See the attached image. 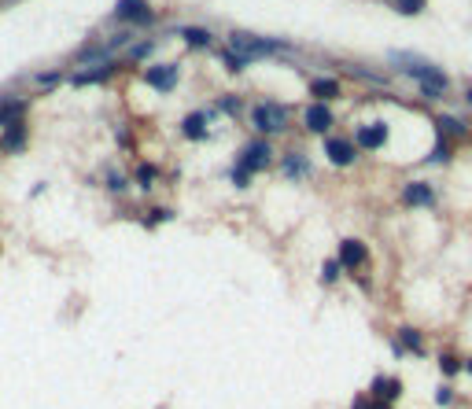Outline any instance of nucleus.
Here are the masks:
<instances>
[{"label": "nucleus", "instance_id": "nucleus-1", "mask_svg": "<svg viewBox=\"0 0 472 409\" xmlns=\"http://www.w3.org/2000/svg\"><path fill=\"white\" fill-rule=\"evenodd\" d=\"M399 67H406L414 78H417V85H421V93L428 96V100H439L446 89H450V81H446V74L443 71H436L432 63H421V59H410V56H391Z\"/></svg>", "mask_w": 472, "mask_h": 409}, {"label": "nucleus", "instance_id": "nucleus-2", "mask_svg": "<svg viewBox=\"0 0 472 409\" xmlns=\"http://www.w3.org/2000/svg\"><path fill=\"white\" fill-rule=\"evenodd\" d=\"M229 45L236 48L240 59H251V56H270V52H281L284 41H273V37H259V33H247V30H232L229 33Z\"/></svg>", "mask_w": 472, "mask_h": 409}, {"label": "nucleus", "instance_id": "nucleus-3", "mask_svg": "<svg viewBox=\"0 0 472 409\" xmlns=\"http://www.w3.org/2000/svg\"><path fill=\"white\" fill-rule=\"evenodd\" d=\"M251 122H255L259 133H281L288 125V107L284 103H259L251 111Z\"/></svg>", "mask_w": 472, "mask_h": 409}, {"label": "nucleus", "instance_id": "nucleus-4", "mask_svg": "<svg viewBox=\"0 0 472 409\" xmlns=\"http://www.w3.org/2000/svg\"><path fill=\"white\" fill-rule=\"evenodd\" d=\"M115 19H118V23L148 26V23H155V11L148 8L144 0H118V4H115Z\"/></svg>", "mask_w": 472, "mask_h": 409}, {"label": "nucleus", "instance_id": "nucleus-5", "mask_svg": "<svg viewBox=\"0 0 472 409\" xmlns=\"http://www.w3.org/2000/svg\"><path fill=\"white\" fill-rule=\"evenodd\" d=\"M270 159H273L270 144H266V140H255V144L244 147V155H240V162H236V170H244V174H255V170H266Z\"/></svg>", "mask_w": 472, "mask_h": 409}, {"label": "nucleus", "instance_id": "nucleus-6", "mask_svg": "<svg viewBox=\"0 0 472 409\" xmlns=\"http://www.w3.org/2000/svg\"><path fill=\"white\" fill-rule=\"evenodd\" d=\"M399 395H402V383L395 380V376H376L373 380V402L376 405H391V402H399Z\"/></svg>", "mask_w": 472, "mask_h": 409}, {"label": "nucleus", "instance_id": "nucleus-7", "mask_svg": "<svg viewBox=\"0 0 472 409\" xmlns=\"http://www.w3.org/2000/svg\"><path fill=\"white\" fill-rule=\"evenodd\" d=\"M178 67H174V63H170V67H148L144 71V81L148 85H152V89H159V93H170V89H174V85H178Z\"/></svg>", "mask_w": 472, "mask_h": 409}, {"label": "nucleus", "instance_id": "nucleus-8", "mask_svg": "<svg viewBox=\"0 0 472 409\" xmlns=\"http://www.w3.org/2000/svg\"><path fill=\"white\" fill-rule=\"evenodd\" d=\"M303 122H307L310 133H321V137H325L329 129H332V111L317 100V103H310V107H307V118H303Z\"/></svg>", "mask_w": 472, "mask_h": 409}, {"label": "nucleus", "instance_id": "nucleus-9", "mask_svg": "<svg viewBox=\"0 0 472 409\" xmlns=\"http://www.w3.org/2000/svg\"><path fill=\"white\" fill-rule=\"evenodd\" d=\"M325 155L332 159V166H351L354 162V144L343 137H325Z\"/></svg>", "mask_w": 472, "mask_h": 409}, {"label": "nucleus", "instance_id": "nucleus-10", "mask_svg": "<svg viewBox=\"0 0 472 409\" xmlns=\"http://www.w3.org/2000/svg\"><path fill=\"white\" fill-rule=\"evenodd\" d=\"M388 133H391L388 122H373V125H361L354 137H358L361 147H384V144H388Z\"/></svg>", "mask_w": 472, "mask_h": 409}, {"label": "nucleus", "instance_id": "nucleus-11", "mask_svg": "<svg viewBox=\"0 0 472 409\" xmlns=\"http://www.w3.org/2000/svg\"><path fill=\"white\" fill-rule=\"evenodd\" d=\"M369 258V247L361 244V240H343L339 244V266H347V269H354V266H361Z\"/></svg>", "mask_w": 472, "mask_h": 409}, {"label": "nucleus", "instance_id": "nucleus-12", "mask_svg": "<svg viewBox=\"0 0 472 409\" xmlns=\"http://www.w3.org/2000/svg\"><path fill=\"white\" fill-rule=\"evenodd\" d=\"M181 133L188 140H203L207 137V111H192L185 122H181Z\"/></svg>", "mask_w": 472, "mask_h": 409}, {"label": "nucleus", "instance_id": "nucleus-13", "mask_svg": "<svg viewBox=\"0 0 472 409\" xmlns=\"http://www.w3.org/2000/svg\"><path fill=\"white\" fill-rule=\"evenodd\" d=\"M402 200L410 203V207H432L436 203V196H432V188H428V185H406L402 188Z\"/></svg>", "mask_w": 472, "mask_h": 409}, {"label": "nucleus", "instance_id": "nucleus-14", "mask_svg": "<svg viewBox=\"0 0 472 409\" xmlns=\"http://www.w3.org/2000/svg\"><path fill=\"white\" fill-rule=\"evenodd\" d=\"M436 129H439V137H450V140H465V137H468L465 122L450 118V115H439V118H436Z\"/></svg>", "mask_w": 472, "mask_h": 409}, {"label": "nucleus", "instance_id": "nucleus-15", "mask_svg": "<svg viewBox=\"0 0 472 409\" xmlns=\"http://www.w3.org/2000/svg\"><path fill=\"white\" fill-rule=\"evenodd\" d=\"M115 74V67H111V63H107V67H93V71H78L74 78H71V85H78V89H81V85H96V81H107V78H111Z\"/></svg>", "mask_w": 472, "mask_h": 409}, {"label": "nucleus", "instance_id": "nucleus-16", "mask_svg": "<svg viewBox=\"0 0 472 409\" xmlns=\"http://www.w3.org/2000/svg\"><path fill=\"white\" fill-rule=\"evenodd\" d=\"M395 351H399V354H402V351H414V354H421V351H424L421 332H417V328H399V343H395Z\"/></svg>", "mask_w": 472, "mask_h": 409}, {"label": "nucleus", "instance_id": "nucleus-17", "mask_svg": "<svg viewBox=\"0 0 472 409\" xmlns=\"http://www.w3.org/2000/svg\"><path fill=\"white\" fill-rule=\"evenodd\" d=\"M26 111V100H4L0 103V125H11L15 118H23Z\"/></svg>", "mask_w": 472, "mask_h": 409}, {"label": "nucleus", "instance_id": "nucleus-18", "mask_svg": "<svg viewBox=\"0 0 472 409\" xmlns=\"http://www.w3.org/2000/svg\"><path fill=\"white\" fill-rule=\"evenodd\" d=\"M181 37L188 41L192 48H210V41H214V37H210V30H200V26H185V30H181Z\"/></svg>", "mask_w": 472, "mask_h": 409}, {"label": "nucleus", "instance_id": "nucleus-19", "mask_svg": "<svg viewBox=\"0 0 472 409\" xmlns=\"http://www.w3.org/2000/svg\"><path fill=\"white\" fill-rule=\"evenodd\" d=\"M314 96H321V100H332V96H339V81H332V78H314Z\"/></svg>", "mask_w": 472, "mask_h": 409}, {"label": "nucleus", "instance_id": "nucleus-20", "mask_svg": "<svg viewBox=\"0 0 472 409\" xmlns=\"http://www.w3.org/2000/svg\"><path fill=\"white\" fill-rule=\"evenodd\" d=\"M23 144H26V129H23V125H8L4 147H8V152H15V147H23Z\"/></svg>", "mask_w": 472, "mask_h": 409}, {"label": "nucleus", "instance_id": "nucleus-21", "mask_svg": "<svg viewBox=\"0 0 472 409\" xmlns=\"http://www.w3.org/2000/svg\"><path fill=\"white\" fill-rule=\"evenodd\" d=\"M388 4H391L399 15H417V11H424L428 0H388Z\"/></svg>", "mask_w": 472, "mask_h": 409}, {"label": "nucleus", "instance_id": "nucleus-22", "mask_svg": "<svg viewBox=\"0 0 472 409\" xmlns=\"http://www.w3.org/2000/svg\"><path fill=\"white\" fill-rule=\"evenodd\" d=\"M284 174L288 177H307V159L303 155H288L284 159Z\"/></svg>", "mask_w": 472, "mask_h": 409}, {"label": "nucleus", "instance_id": "nucleus-23", "mask_svg": "<svg viewBox=\"0 0 472 409\" xmlns=\"http://www.w3.org/2000/svg\"><path fill=\"white\" fill-rule=\"evenodd\" d=\"M111 56V45H103V48H89V52H78V63H96V59H107Z\"/></svg>", "mask_w": 472, "mask_h": 409}, {"label": "nucleus", "instance_id": "nucleus-24", "mask_svg": "<svg viewBox=\"0 0 472 409\" xmlns=\"http://www.w3.org/2000/svg\"><path fill=\"white\" fill-rule=\"evenodd\" d=\"M339 258H336V262H325V266H321V281H325V284H336L339 281Z\"/></svg>", "mask_w": 472, "mask_h": 409}, {"label": "nucleus", "instance_id": "nucleus-25", "mask_svg": "<svg viewBox=\"0 0 472 409\" xmlns=\"http://www.w3.org/2000/svg\"><path fill=\"white\" fill-rule=\"evenodd\" d=\"M59 78H63L59 71H45V74H37V78H34V85H37V89H52Z\"/></svg>", "mask_w": 472, "mask_h": 409}, {"label": "nucleus", "instance_id": "nucleus-26", "mask_svg": "<svg viewBox=\"0 0 472 409\" xmlns=\"http://www.w3.org/2000/svg\"><path fill=\"white\" fill-rule=\"evenodd\" d=\"M439 369H443L446 376H454V373L461 369V361H458L454 354H439Z\"/></svg>", "mask_w": 472, "mask_h": 409}, {"label": "nucleus", "instance_id": "nucleus-27", "mask_svg": "<svg viewBox=\"0 0 472 409\" xmlns=\"http://www.w3.org/2000/svg\"><path fill=\"white\" fill-rule=\"evenodd\" d=\"M218 107H222L225 115H240V107H244V103H240V96H222Z\"/></svg>", "mask_w": 472, "mask_h": 409}, {"label": "nucleus", "instance_id": "nucleus-28", "mask_svg": "<svg viewBox=\"0 0 472 409\" xmlns=\"http://www.w3.org/2000/svg\"><path fill=\"white\" fill-rule=\"evenodd\" d=\"M446 159H450V147H446V144H443V137H439V144H436V152L428 155V162L436 166V162H446Z\"/></svg>", "mask_w": 472, "mask_h": 409}, {"label": "nucleus", "instance_id": "nucleus-29", "mask_svg": "<svg viewBox=\"0 0 472 409\" xmlns=\"http://www.w3.org/2000/svg\"><path fill=\"white\" fill-rule=\"evenodd\" d=\"M222 59H225V67H229V71H244V67H247V59H240L236 52H222Z\"/></svg>", "mask_w": 472, "mask_h": 409}, {"label": "nucleus", "instance_id": "nucleus-30", "mask_svg": "<svg viewBox=\"0 0 472 409\" xmlns=\"http://www.w3.org/2000/svg\"><path fill=\"white\" fill-rule=\"evenodd\" d=\"M152 48H155L152 41H140V45H133V48H130V56H133V59H148V56H152Z\"/></svg>", "mask_w": 472, "mask_h": 409}, {"label": "nucleus", "instance_id": "nucleus-31", "mask_svg": "<svg viewBox=\"0 0 472 409\" xmlns=\"http://www.w3.org/2000/svg\"><path fill=\"white\" fill-rule=\"evenodd\" d=\"M137 181H140V185L148 188V185L155 181V166H140V170H137Z\"/></svg>", "mask_w": 472, "mask_h": 409}, {"label": "nucleus", "instance_id": "nucleus-32", "mask_svg": "<svg viewBox=\"0 0 472 409\" xmlns=\"http://www.w3.org/2000/svg\"><path fill=\"white\" fill-rule=\"evenodd\" d=\"M436 402H439V405H450V402H454V391H450V387H439V391H436Z\"/></svg>", "mask_w": 472, "mask_h": 409}, {"label": "nucleus", "instance_id": "nucleus-33", "mask_svg": "<svg viewBox=\"0 0 472 409\" xmlns=\"http://www.w3.org/2000/svg\"><path fill=\"white\" fill-rule=\"evenodd\" d=\"M229 177H232L236 185H240V188H247V185H251V174H244V170H232Z\"/></svg>", "mask_w": 472, "mask_h": 409}, {"label": "nucleus", "instance_id": "nucleus-34", "mask_svg": "<svg viewBox=\"0 0 472 409\" xmlns=\"http://www.w3.org/2000/svg\"><path fill=\"white\" fill-rule=\"evenodd\" d=\"M351 409H376V402L369 398V395H361V398H354V405Z\"/></svg>", "mask_w": 472, "mask_h": 409}, {"label": "nucleus", "instance_id": "nucleus-35", "mask_svg": "<svg viewBox=\"0 0 472 409\" xmlns=\"http://www.w3.org/2000/svg\"><path fill=\"white\" fill-rule=\"evenodd\" d=\"M465 369H468V376H472V358H468V365H465Z\"/></svg>", "mask_w": 472, "mask_h": 409}, {"label": "nucleus", "instance_id": "nucleus-36", "mask_svg": "<svg viewBox=\"0 0 472 409\" xmlns=\"http://www.w3.org/2000/svg\"><path fill=\"white\" fill-rule=\"evenodd\" d=\"M465 96H468V103H472V85H468V93H465Z\"/></svg>", "mask_w": 472, "mask_h": 409}, {"label": "nucleus", "instance_id": "nucleus-37", "mask_svg": "<svg viewBox=\"0 0 472 409\" xmlns=\"http://www.w3.org/2000/svg\"><path fill=\"white\" fill-rule=\"evenodd\" d=\"M376 409H391V405H376Z\"/></svg>", "mask_w": 472, "mask_h": 409}]
</instances>
